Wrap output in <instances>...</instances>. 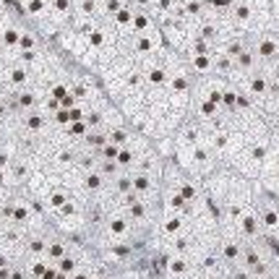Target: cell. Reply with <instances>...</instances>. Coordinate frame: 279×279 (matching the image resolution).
Here are the masks:
<instances>
[{"mask_svg": "<svg viewBox=\"0 0 279 279\" xmlns=\"http://www.w3.org/2000/svg\"><path fill=\"white\" fill-rule=\"evenodd\" d=\"M11 83H16V86H21V83H26V68L16 66V68L11 71Z\"/></svg>", "mask_w": 279, "mask_h": 279, "instance_id": "17", "label": "cell"}, {"mask_svg": "<svg viewBox=\"0 0 279 279\" xmlns=\"http://www.w3.org/2000/svg\"><path fill=\"white\" fill-rule=\"evenodd\" d=\"M5 167H11V157L5 152H0V172H5Z\"/></svg>", "mask_w": 279, "mask_h": 279, "instance_id": "26", "label": "cell"}, {"mask_svg": "<svg viewBox=\"0 0 279 279\" xmlns=\"http://www.w3.org/2000/svg\"><path fill=\"white\" fill-rule=\"evenodd\" d=\"M16 102H18V107H24V110H32V107H34V102H37V97L32 94V91H21V94L16 97Z\"/></svg>", "mask_w": 279, "mask_h": 279, "instance_id": "12", "label": "cell"}, {"mask_svg": "<svg viewBox=\"0 0 279 279\" xmlns=\"http://www.w3.org/2000/svg\"><path fill=\"white\" fill-rule=\"evenodd\" d=\"M188 227H191V217H185V214H167L164 211V217L159 219V232L167 243H172L175 238L185 235Z\"/></svg>", "mask_w": 279, "mask_h": 279, "instance_id": "1", "label": "cell"}, {"mask_svg": "<svg viewBox=\"0 0 279 279\" xmlns=\"http://www.w3.org/2000/svg\"><path fill=\"white\" fill-rule=\"evenodd\" d=\"M0 37H3V44H8V47H16V44H18V37H21V32L13 29V26H8L5 32H0Z\"/></svg>", "mask_w": 279, "mask_h": 279, "instance_id": "8", "label": "cell"}, {"mask_svg": "<svg viewBox=\"0 0 279 279\" xmlns=\"http://www.w3.org/2000/svg\"><path fill=\"white\" fill-rule=\"evenodd\" d=\"M222 102H225L227 107H235V102H238V91H222Z\"/></svg>", "mask_w": 279, "mask_h": 279, "instance_id": "23", "label": "cell"}, {"mask_svg": "<svg viewBox=\"0 0 279 279\" xmlns=\"http://www.w3.org/2000/svg\"><path fill=\"white\" fill-rule=\"evenodd\" d=\"M18 58H21L24 63H32V60H37V52L32 50V52H18Z\"/></svg>", "mask_w": 279, "mask_h": 279, "instance_id": "32", "label": "cell"}, {"mask_svg": "<svg viewBox=\"0 0 279 279\" xmlns=\"http://www.w3.org/2000/svg\"><path fill=\"white\" fill-rule=\"evenodd\" d=\"M209 3H211L214 8H230L232 0H209Z\"/></svg>", "mask_w": 279, "mask_h": 279, "instance_id": "34", "label": "cell"}, {"mask_svg": "<svg viewBox=\"0 0 279 279\" xmlns=\"http://www.w3.org/2000/svg\"><path fill=\"white\" fill-rule=\"evenodd\" d=\"M214 113H217V105H211V102H203V105H201V115L214 118Z\"/></svg>", "mask_w": 279, "mask_h": 279, "instance_id": "25", "label": "cell"}, {"mask_svg": "<svg viewBox=\"0 0 279 279\" xmlns=\"http://www.w3.org/2000/svg\"><path fill=\"white\" fill-rule=\"evenodd\" d=\"M185 89H188V81H185V73H178V76L172 79V91H175V94H183Z\"/></svg>", "mask_w": 279, "mask_h": 279, "instance_id": "15", "label": "cell"}, {"mask_svg": "<svg viewBox=\"0 0 279 279\" xmlns=\"http://www.w3.org/2000/svg\"><path fill=\"white\" fill-rule=\"evenodd\" d=\"M274 52H277V44L272 40H264L261 44H258V55H264V58H272Z\"/></svg>", "mask_w": 279, "mask_h": 279, "instance_id": "16", "label": "cell"}, {"mask_svg": "<svg viewBox=\"0 0 279 279\" xmlns=\"http://www.w3.org/2000/svg\"><path fill=\"white\" fill-rule=\"evenodd\" d=\"M0 118H5V105L0 102Z\"/></svg>", "mask_w": 279, "mask_h": 279, "instance_id": "37", "label": "cell"}, {"mask_svg": "<svg viewBox=\"0 0 279 279\" xmlns=\"http://www.w3.org/2000/svg\"><path fill=\"white\" fill-rule=\"evenodd\" d=\"M26 11L34 13V16H40L44 11V0H29V3H26Z\"/></svg>", "mask_w": 279, "mask_h": 279, "instance_id": "20", "label": "cell"}, {"mask_svg": "<svg viewBox=\"0 0 279 279\" xmlns=\"http://www.w3.org/2000/svg\"><path fill=\"white\" fill-rule=\"evenodd\" d=\"M146 81H149V83H154V86H162V83L170 81V76H167V71H164V68L157 66V68H152V71L146 73Z\"/></svg>", "mask_w": 279, "mask_h": 279, "instance_id": "3", "label": "cell"}, {"mask_svg": "<svg viewBox=\"0 0 279 279\" xmlns=\"http://www.w3.org/2000/svg\"><path fill=\"white\" fill-rule=\"evenodd\" d=\"M146 26H149V16L146 13H133V32L146 34Z\"/></svg>", "mask_w": 279, "mask_h": 279, "instance_id": "11", "label": "cell"}, {"mask_svg": "<svg viewBox=\"0 0 279 279\" xmlns=\"http://www.w3.org/2000/svg\"><path fill=\"white\" fill-rule=\"evenodd\" d=\"M55 123H58V125H71L68 110H58V113H55Z\"/></svg>", "mask_w": 279, "mask_h": 279, "instance_id": "22", "label": "cell"}, {"mask_svg": "<svg viewBox=\"0 0 279 279\" xmlns=\"http://www.w3.org/2000/svg\"><path fill=\"white\" fill-rule=\"evenodd\" d=\"M0 44H3V37H0Z\"/></svg>", "mask_w": 279, "mask_h": 279, "instance_id": "39", "label": "cell"}, {"mask_svg": "<svg viewBox=\"0 0 279 279\" xmlns=\"http://www.w3.org/2000/svg\"><path fill=\"white\" fill-rule=\"evenodd\" d=\"M66 94H68V89L63 86V83H55V86H52V91H50V99H55V102H60V99L66 97Z\"/></svg>", "mask_w": 279, "mask_h": 279, "instance_id": "21", "label": "cell"}, {"mask_svg": "<svg viewBox=\"0 0 279 279\" xmlns=\"http://www.w3.org/2000/svg\"><path fill=\"white\" fill-rule=\"evenodd\" d=\"M68 131H71V136H79V138H83V136L89 133V125L81 120V123H71V128H68Z\"/></svg>", "mask_w": 279, "mask_h": 279, "instance_id": "18", "label": "cell"}, {"mask_svg": "<svg viewBox=\"0 0 279 279\" xmlns=\"http://www.w3.org/2000/svg\"><path fill=\"white\" fill-rule=\"evenodd\" d=\"M81 188L86 191V193H91V196H99L102 188H105V178L99 175V170H89L81 178Z\"/></svg>", "mask_w": 279, "mask_h": 279, "instance_id": "2", "label": "cell"}, {"mask_svg": "<svg viewBox=\"0 0 279 279\" xmlns=\"http://www.w3.org/2000/svg\"><path fill=\"white\" fill-rule=\"evenodd\" d=\"M185 11H188V13H199V11H201V3L191 0V3H185Z\"/></svg>", "mask_w": 279, "mask_h": 279, "instance_id": "30", "label": "cell"}, {"mask_svg": "<svg viewBox=\"0 0 279 279\" xmlns=\"http://www.w3.org/2000/svg\"><path fill=\"white\" fill-rule=\"evenodd\" d=\"M115 21L118 24H133V11H131V8H120V11L115 13Z\"/></svg>", "mask_w": 279, "mask_h": 279, "instance_id": "14", "label": "cell"}, {"mask_svg": "<svg viewBox=\"0 0 279 279\" xmlns=\"http://www.w3.org/2000/svg\"><path fill=\"white\" fill-rule=\"evenodd\" d=\"M26 128H29V131H42L44 128V115L42 113H29L26 115Z\"/></svg>", "mask_w": 279, "mask_h": 279, "instance_id": "4", "label": "cell"}, {"mask_svg": "<svg viewBox=\"0 0 279 279\" xmlns=\"http://www.w3.org/2000/svg\"><path fill=\"white\" fill-rule=\"evenodd\" d=\"M83 141H86L89 146H97V149H102L107 144V136L105 133H97V131H91V133H86L83 136Z\"/></svg>", "mask_w": 279, "mask_h": 279, "instance_id": "10", "label": "cell"}, {"mask_svg": "<svg viewBox=\"0 0 279 279\" xmlns=\"http://www.w3.org/2000/svg\"><path fill=\"white\" fill-rule=\"evenodd\" d=\"M154 50V42H152V37H149V34H138L136 37V52H152Z\"/></svg>", "mask_w": 279, "mask_h": 279, "instance_id": "6", "label": "cell"}, {"mask_svg": "<svg viewBox=\"0 0 279 279\" xmlns=\"http://www.w3.org/2000/svg\"><path fill=\"white\" fill-rule=\"evenodd\" d=\"M250 86H253L256 94H264V81L261 79H253V81H250Z\"/></svg>", "mask_w": 279, "mask_h": 279, "instance_id": "31", "label": "cell"}, {"mask_svg": "<svg viewBox=\"0 0 279 279\" xmlns=\"http://www.w3.org/2000/svg\"><path fill=\"white\" fill-rule=\"evenodd\" d=\"M81 8H83V13H94L97 3H94V0H83V3H81Z\"/></svg>", "mask_w": 279, "mask_h": 279, "instance_id": "29", "label": "cell"}, {"mask_svg": "<svg viewBox=\"0 0 279 279\" xmlns=\"http://www.w3.org/2000/svg\"><path fill=\"white\" fill-rule=\"evenodd\" d=\"M83 123H86V125H97L99 123V115L97 113H89V118H83Z\"/></svg>", "mask_w": 279, "mask_h": 279, "instance_id": "33", "label": "cell"}, {"mask_svg": "<svg viewBox=\"0 0 279 279\" xmlns=\"http://www.w3.org/2000/svg\"><path fill=\"white\" fill-rule=\"evenodd\" d=\"M55 8H58V13H68L71 3H68V0H55Z\"/></svg>", "mask_w": 279, "mask_h": 279, "instance_id": "27", "label": "cell"}, {"mask_svg": "<svg viewBox=\"0 0 279 279\" xmlns=\"http://www.w3.org/2000/svg\"><path fill=\"white\" fill-rule=\"evenodd\" d=\"M115 162H118L120 170H123V167H131V164L136 162V154L131 152V149H125V146H123V149L118 152V159H115Z\"/></svg>", "mask_w": 279, "mask_h": 279, "instance_id": "5", "label": "cell"}, {"mask_svg": "<svg viewBox=\"0 0 279 279\" xmlns=\"http://www.w3.org/2000/svg\"><path fill=\"white\" fill-rule=\"evenodd\" d=\"M238 60H240V66H250V63H253V58L248 55V50L240 52V55H238Z\"/></svg>", "mask_w": 279, "mask_h": 279, "instance_id": "28", "label": "cell"}, {"mask_svg": "<svg viewBox=\"0 0 279 279\" xmlns=\"http://www.w3.org/2000/svg\"><path fill=\"white\" fill-rule=\"evenodd\" d=\"M235 11H238V18H248V16H250V11H248V5H238Z\"/></svg>", "mask_w": 279, "mask_h": 279, "instance_id": "35", "label": "cell"}, {"mask_svg": "<svg viewBox=\"0 0 279 279\" xmlns=\"http://www.w3.org/2000/svg\"><path fill=\"white\" fill-rule=\"evenodd\" d=\"M89 42H91V47H102V44H105V32L94 29V32L89 34Z\"/></svg>", "mask_w": 279, "mask_h": 279, "instance_id": "19", "label": "cell"}, {"mask_svg": "<svg viewBox=\"0 0 279 279\" xmlns=\"http://www.w3.org/2000/svg\"><path fill=\"white\" fill-rule=\"evenodd\" d=\"M110 144H115L118 149H123V146L128 144V133H125V131H120V128H118V131H113V133H110Z\"/></svg>", "mask_w": 279, "mask_h": 279, "instance_id": "13", "label": "cell"}, {"mask_svg": "<svg viewBox=\"0 0 279 279\" xmlns=\"http://www.w3.org/2000/svg\"><path fill=\"white\" fill-rule=\"evenodd\" d=\"M193 68L199 73H209L211 71V58L209 55H193Z\"/></svg>", "mask_w": 279, "mask_h": 279, "instance_id": "7", "label": "cell"}, {"mask_svg": "<svg viewBox=\"0 0 279 279\" xmlns=\"http://www.w3.org/2000/svg\"><path fill=\"white\" fill-rule=\"evenodd\" d=\"M120 8H123V3H120V0H107V3H105V11L113 13V16L120 11Z\"/></svg>", "mask_w": 279, "mask_h": 279, "instance_id": "24", "label": "cell"}, {"mask_svg": "<svg viewBox=\"0 0 279 279\" xmlns=\"http://www.w3.org/2000/svg\"><path fill=\"white\" fill-rule=\"evenodd\" d=\"M170 5H172V0H159V8H162V11H167Z\"/></svg>", "mask_w": 279, "mask_h": 279, "instance_id": "36", "label": "cell"}, {"mask_svg": "<svg viewBox=\"0 0 279 279\" xmlns=\"http://www.w3.org/2000/svg\"><path fill=\"white\" fill-rule=\"evenodd\" d=\"M18 52H32L34 50V37L29 32H21V37H18Z\"/></svg>", "mask_w": 279, "mask_h": 279, "instance_id": "9", "label": "cell"}, {"mask_svg": "<svg viewBox=\"0 0 279 279\" xmlns=\"http://www.w3.org/2000/svg\"><path fill=\"white\" fill-rule=\"evenodd\" d=\"M277 79H279V68H277Z\"/></svg>", "mask_w": 279, "mask_h": 279, "instance_id": "38", "label": "cell"}]
</instances>
